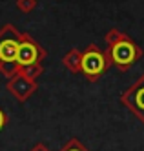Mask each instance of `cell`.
I'll return each instance as SVG.
<instances>
[{
  "instance_id": "ba28073f",
  "label": "cell",
  "mask_w": 144,
  "mask_h": 151,
  "mask_svg": "<svg viewBox=\"0 0 144 151\" xmlns=\"http://www.w3.org/2000/svg\"><path fill=\"white\" fill-rule=\"evenodd\" d=\"M126 38H130V37L124 33V31L113 27V29H109L108 33H106V44H108V46H113V44H117V42L126 40Z\"/></svg>"
},
{
  "instance_id": "30bf717a",
  "label": "cell",
  "mask_w": 144,
  "mask_h": 151,
  "mask_svg": "<svg viewBox=\"0 0 144 151\" xmlns=\"http://www.w3.org/2000/svg\"><path fill=\"white\" fill-rule=\"evenodd\" d=\"M60 151H90V149H88L79 138H69L68 142L60 147Z\"/></svg>"
},
{
  "instance_id": "9c48e42d",
  "label": "cell",
  "mask_w": 144,
  "mask_h": 151,
  "mask_svg": "<svg viewBox=\"0 0 144 151\" xmlns=\"http://www.w3.org/2000/svg\"><path fill=\"white\" fill-rule=\"evenodd\" d=\"M20 71L26 75V77H29L31 80H37V77H40L44 68H42V64H31V66H24V68H20Z\"/></svg>"
},
{
  "instance_id": "7c38bea8",
  "label": "cell",
  "mask_w": 144,
  "mask_h": 151,
  "mask_svg": "<svg viewBox=\"0 0 144 151\" xmlns=\"http://www.w3.org/2000/svg\"><path fill=\"white\" fill-rule=\"evenodd\" d=\"M7 126V115H6V111L4 109H0V131Z\"/></svg>"
},
{
  "instance_id": "3957f363",
  "label": "cell",
  "mask_w": 144,
  "mask_h": 151,
  "mask_svg": "<svg viewBox=\"0 0 144 151\" xmlns=\"http://www.w3.org/2000/svg\"><path fill=\"white\" fill-rule=\"evenodd\" d=\"M106 51L109 55V60H111V66H115L120 73H126L142 57V49L131 38L120 40L113 46H108Z\"/></svg>"
},
{
  "instance_id": "5b68a950",
  "label": "cell",
  "mask_w": 144,
  "mask_h": 151,
  "mask_svg": "<svg viewBox=\"0 0 144 151\" xmlns=\"http://www.w3.org/2000/svg\"><path fill=\"white\" fill-rule=\"evenodd\" d=\"M120 104L128 107V111H131L144 126V73L139 77L135 84H131L126 91L120 95Z\"/></svg>"
},
{
  "instance_id": "8992f818",
  "label": "cell",
  "mask_w": 144,
  "mask_h": 151,
  "mask_svg": "<svg viewBox=\"0 0 144 151\" xmlns=\"http://www.w3.org/2000/svg\"><path fill=\"white\" fill-rule=\"evenodd\" d=\"M6 88L18 102H26L29 96L38 89V84H37V80H31L29 77H26V75L18 69L11 78H7Z\"/></svg>"
},
{
  "instance_id": "7a4b0ae2",
  "label": "cell",
  "mask_w": 144,
  "mask_h": 151,
  "mask_svg": "<svg viewBox=\"0 0 144 151\" xmlns=\"http://www.w3.org/2000/svg\"><path fill=\"white\" fill-rule=\"evenodd\" d=\"M109 68H111V60L108 51H102L97 44H90L82 51V73L88 82H98Z\"/></svg>"
},
{
  "instance_id": "52a82bcc",
  "label": "cell",
  "mask_w": 144,
  "mask_h": 151,
  "mask_svg": "<svg viewBox=\"0 0 144 151\" xmlns=\"http://www.w3.org/2000/svg\"><path fill=\"white\" fill-rule=\"evenodd\" d=\"M62 64L66 66V69L71 71L73 75L82 73V51H79V49H69L64 55Z\"/></svg>"
},
{
  "instance_id": "4fadbf2b",
  "label": "cell",
  "mask_w": 144,
  "mask_h": 151,
  "mask_svg": "<svg viewBox=\"0 0 144 151\" xmlns=\"http://www.w3.org/2000/svg\"><path fill=\"white\" fill-rule=\"evenodd\" d=\"M29 151H51V149H49L46 144H40V142H38V144H35V146H33Z\"/></svg>"
},
{
  "instance_id": "6da1fadb",
  "label": "cell",
  "mask_w": 144,
  "mask_h": 151,
  "mask_svg": "<svg viewBox=\"0 0 144 151\" xmlns=\"http://www.w3.org/2000/svg\"><path fill=\"white\" fill-rule=\"evenodd\" d=\"M20 46V31L13 24H6L0 27V73L11 78L20 69L17 64Z\"/></svg>"
},
{
  "instance_id": "8fae6325",
  "label": "cell",
  "mask_w": 144,
  "mask_h": 151,
  "mask_svg": "<svg viewBox=\"0 0 144 151\" xmlns=\"http://www.w3.org/2000/svg\"><path fill=\"white\" fill-rule=\"evenodd\" d=\"M38 6V0H17V9L20 13H31Z\"/></svg>"
},
{
  "instance_id": "277c9868",
  "label": "cell",
  "mask_w": 144,
  "mask_h": 151,
  "mask_svg": "<svg viewBox=\"0 0 144 151\" xmlns=\"http://www.w3.org/2000/svg\"><path fill=\"white\" fill-rule=\"evenodd\" d=\"M46 57H48V51L31 35L20 33V46H18V55H17L18 68L31 66V64H40L42 60H46Z\"/></svg>"
}]
</instances>
